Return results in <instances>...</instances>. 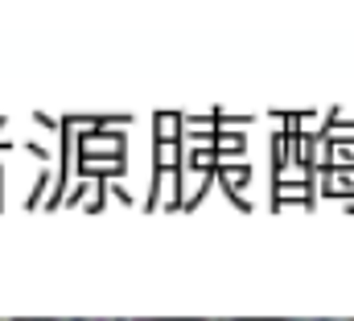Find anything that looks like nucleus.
<instances>
[{"label":"nucleus","instance_id":"7ed1b4c3","mask_svg":"<svg viewBox=\"0 0 354 321\" xmlns=\"http://www.w3.org/2000/svg\"><path fill=\"white\" fill-rule=\"evenodd\" d=\"M99 321H149V318H99Z\"/></svg>","mask_w":354,"mask_h":321},{"label":"nucleus","instance_id":"f03ea898","mask_svg":"<svg viewBox=\"0 0 354 321\" xmlns=\"http://www.w3.org/2000/svg\"><path fill=\"white\" fill-rule=\"evenodd\" d=\"M330 185L342 190V194H354V169H334L330 173Z\"/></svg>","mask_w":354,"mask_h":321},{"label":"nucleus","instance_id":"423d86ee","mask_svg":"<svg viewBox=\"0 0 354 321\" xmlns=\"http://www.w3.org/2000/svg\"><path fill=\"white\" fill-rule=\"evenodd\" d=\"M297 321H330V318H297Z\"/></svg>","mask_w":354,"mask_h":321},{"label":"nucleus","instance_id":"0eeeda50","mask_svg":"<svg viewBox=\"0 0 354 321\" xmlns=\"http://www.w3.org/2000/svg\"><path fill=\"white\" fill-rule=\"evenodd\" d=\"M0 321H12V318H0Z\"/></svg>","mask_w":354,"mask_h":321},{"label":"nucleus","instance_id":"39448f33","mask_svg":"<svg viewBox=\"0 0 354 321\" xmlns=\"http://www.w3.org/2000/svg\"><path fill=\"white\" fill-rule=\"evenodd\" d=\"M202 321H235V318H202Z\"/></svg>","mask_w":354,"mask_h":321},{"label":"nucleus","instance_id":"f257e3e1","mask_svg":"<svg viewBox=\"0 0 354 321\" xmlns=\"http://www.w3.org/2000/svg\"><path fill=\"white\" fill-rule=\"evenodd\" d=\"M83 149H87V157H115L120 153V140L115 136H87Z\"/></svg>","mask_w":354,"mask_h":321},{"label":"nucleus","instance_id":"20e7f679","mask_svg":"<svg viewBox=\"0 0 354 321\" xmlns=\"http://www.w3.org/2000/svg\"><path fill=\"white\" fill-rule=\"evenodd\" d=\"M58 321H99V318H58Z\"/></svg>","mask_w":354,"mask_h":321}]
</instances>
